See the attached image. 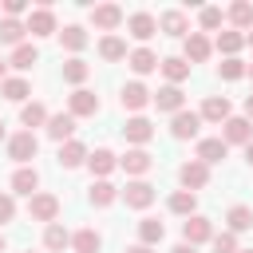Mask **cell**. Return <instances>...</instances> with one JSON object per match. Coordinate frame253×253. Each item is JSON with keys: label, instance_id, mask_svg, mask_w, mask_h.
Wrapping results in <instances>:
<instances>
[{"label": "cell", "instance_id": "cell-1", "mask_svg": "<svg viewBox=\"0 0 253 253\" xmlns=\"http://www.w3.org/2000/svg\"><path fill=\"white\" fill-rule=\"evenodd\" d=\"M182 237H186V245H202V241H210L213 237V225H210V217H202V213H194V217H186L182 221Z\"/></svg>", "mask_w": 253, "mask_h": 253}, {"label": "cell", "instance_id": "cell-2", "mask_svg": "<svg viewBox=\"0 0 253 253\" xmlns=\"http://www.w3.org/2000/svg\"><path fill=\"white\" fill-rule=\"evenodd\" d=\"M36 150H40V142H36V134H32V130H20V134H12V138H8V154H12L16 162H32V158H36Z\"/></svg>", "mask_w": 253, "mask_h": 253}, {"label": "cell", "instance_id": "cell-3", "mask_svg": "<svg viewBox=\"0 0 253 253\" xmlns=\"http://www.w3.org/2000/svg\"><path fill=\"white\" fill-rule=\"evenodd\" d=\"M67 107H71V115H75V119H87V115H95V111H99V95H95V91H87V87H75V91H71V99H67Z\"/></svg>", "mask_w": 253, "mask_h": 253}, {"label": "cell", "instance_id": "cell-4", "mask_svg": "<svg viewBox=\"0 0 253 253\" xmlns=\"http://www.w3.org/2000/svg\"><path fill=\"white\" fill-rule=\"evenodd\" d=\"M28 213L36 217V221H55V213H59V198L55 194H36L32 202H28Z\"/></svg>", "mask_w": 253, "mask_h": 253}, {"label": "cell", "instance_id": "cell-5", "mask_svg": "<svg viewBox=\"0 0 253 253\" xmlns=\"http://www.w3.org/2000/svg\"><path fill=\"white\" fill-rule=\"evenodd\" d=\"M91 24L99 32H115L123 24V8L119 4H99V8H91Z\"/></svg>", "mask_w": 253, "mask_h": 253}, {"label": "cell", "instance_id": "cell-6", "mask_svg": "<svg viewBox=\"0 0 253 253\" xmlns=\"http://www.w3.org/2000/svg\"><path fill=\"white\" fill-rule=\"evenodd\" d=\"M178 178H182V186H186V190H190V194H194V190H202V186H206V182H210V166H206V162H198V158H194V162H186V166H182V170H178Z\"/></svg>", "mask_w": 253, "mask_h": 253}, {"label": "cell", "instance_id": "cell-7", "mask_svg": "<svg viewBox=\"0 0 253 253\" xmlns=\"http://www.w3.org/2000/svg\"><path fill=\"white\" fill-rule=\"evenodd\" d=\"M123 202H126L130 210H146V206L154 202V186H150V182H126Z\"/></svg>", "mask_w": 253, "mask_h": 253}, {"label": "cell", "instance_id": "cell-8", "mask_svg": "<svg viewBox=\"0 0 253 253\" xmlns=\"http://www.w3.org/2000/svg\"><path fill=\"white\" fill-rule=\"evenodd\" d=\"M198 126H202V115H198V111H178L174 123H170V134H174V138H194Z\"/></svg>", "mask_w": 253, "mask_h": 253}, {"label": "cell", "instance_id": "cell-9", "mask_svg": "<svg viewBox=\"0 0 253 253\" xmlns=\"http://www.w3.org/2000/svg\"><path fill=\"white\" fill-rule=\"evenodd\" d=\"M123 138L126 142H150L154 138V126H150V119H142V115H134V119H126V126H123Z\"/></svg>", "mask_w": 253, "mask_h": 253}, {"label": "cell", "instance_id": "cell-10", "mask_svg": "<svg viewBox=\"0 0 253 253\" xmlns=\"http://www.w3.org/2000/svg\"><path fill=\"white\" fill-rule=\"evenodd\" d=\"M126 32H130L134 40H150V36L158 32V20H154L150 12H134V16L126 20Z\"/></svg>", "mask_w": 253, "mask_h": 253}, {"label": "cell", "instance_id": "cell-11", "mask_svg": "<svg viewBox=\"0 0 253 253\" xmlns=\"http://www.w3.org/2000/svg\"><path fill=\"white\" fill-rule=\"evenodd\" d=\"M47 134L55 138V142H71V134H75V115L67 111V115H51L47 119Z\"/></svg>", "mask_w": 253, "mask_h": 253}, {"label": "cell", "instance_id": "cell-12", "mask_svg": "<svg viewBox=\"0 0 253 253\" xmlns=\"http://www.w3.org/2000/svg\"><path fill=\"white\" fill-rule=\"evenodd\" d=\"M119 166H123L126 174H146V170L154 166V158H150V154H146L142 146H134V150H126V154L119 158Z\"/></svg>", "mask_w": 253, "mask_h": 253}, {"label": "cell", "instance_id": "cell-13", "mask_svg": "<svg viewBox=\"0 0 253 253\" xmlns=\"http://www.w3.org/2000/svg\"><path fill=\"white\" fill-rule=\"evenodd\" d=\"M28 32H32V36H51V32H55V16H51L47 4L36 8V12L28 16Z\"/></svg>", "mask_w": 253, "mask_h": 253}, {"label": "cell", "instance_id": "cell-14", "mask_svg": "<svg viewBox=\"0 0 253 253\" xmlns=\"http://www.w3.org/2000/svg\"><path fill=\"white\" fill-rule=\"evenodd\" d=\"M182 103H186V95H182V87H174V83L162 87V91H154V107H158V111H174V115H178Z\"/></svg>", "mask_w": 253, "mask_h": 253}, {"label": "cell", "instance_id": "cell-15", "mask_svg": "<svg viewBox=\"0 0 253 253\" xmlns=\"http://www.w3.org/2000/svg\"><path fill=\"white\" fill-rule=\"evenodd\" d=\"M229 142H253V123L249 119H225V146Z\"/></svg>", "mask_w": 253, "mask_h": 253}, {"label": "cell", "instance_id": "cell-16", "mask_svg": "<svg viewBox=\"0 0 253 253\" xmlns=\"http://www.w3.org/2000/svg\"><path fill=\"white\" fill-rule=\"evenodd\" d=\"M225 138H202L198 142V162H206V166H213V162H221L225 158Z\"/></svg>", "mask_w": 253, "mask_h": 253}, {"label": "cell", "instance_id": "cell-17", "mask_svg": "<svg viewBox=\"0 0 253 253\" xmlns=\"http://www.w3.org/2000/svg\"><path fill=\"white\" fill-rule=\"evenodd\" d=\"M206 55H210V40L202 32H190L186 36V63H206Z\"/></svg>", "mask_w": 253, "mask_h": 253}, {"label": "cell", "instance_id": "cell-18", "mask_svg": "<svg viewBox=\"0 0 253 253\" xmlns=\"http://www.w3.org/2000/svg\"><path fill=\"white\" fill-rule=\"evenodd\" d=\"M150 99H154V95H150L142 83H126V87H123V107H126V111H142Z\"/></svg>", "mask_w": 253, "mask_h": 253}, {"label": "cell", "instance_id": "cell-19", "mask_svg": "<svg viewBox=\"0 0 253 253\" xmlns=\"http://www.w3.org/2000/svg\"><path fill=\"white\" fill-rule=\"evenodd\" d=\"M202 119H210V123H225V119H229V99H225V95H210V99L202 103Z\"/></svg>", "mask_w": 253, "mask_h": 253}, {"label": "cell", "instance_id": "cell-20", "mask_svg": "<svg viewBox=\"0 0 253 253\" xmlns=\"http://www.w3.org/2000/svg\"><path fill=\"white\" fill-rule=\"evenodd\" d=\"M36 186H40V174H36L32 166H20V170L12 174V190H16V194H28V198H36Z\"/></svg>", "mask_w": 253, "mask_h": 253}, {"label": "cell", "instance_id": "cell-21", "mask_svg": "<svg viewBox=\"0 0 253 253\" xmlns=\"http://www.w3.org/2000/svg\"><path fill=\"white\" fill-rule=\"evenodd\" d=\"M126 63H130V67H134L138 75H146V71H154V67L162 63V59H158V55H154L150 47H134V51L126 55Z\"/></svg>", "mask_w": 253, "mask_h": 253}, {"label": "cell", "instance_id": "cell-22", "mask_svg": "<svg viewBox=\"0 0 253 253\" xmlns=\"http://www.w3.org/2000/svg\"><path fill=\"white\" fill-rule=\"evenodd\" d=\"M162 237H166V225H162L158 217H142V221H138V241H142V245H158Z\"/></svg>", "mask_w": 253, "mask_h": 253}, {"label": "cell", "instance_id": "cell-23", "mask_svg": "<svg viewBox=\"0 0 253 253\" xmlns=\"http://www.w3.org/2000/svg\"><path fill=\"white\" fill-rule=\"evenodd\" d=\"M115 162H119V158H115L111 150H103V146H99L95 154H87V166H91V174H99V178H107V174L115 170Z\"/></svg>", "mask_w": 253, "mask_h": 253}, {"label": "cell", "instance_id": "cell-24", "mask_svg": "<svg viewBox=\"0 0 253 253\" xmlns=\"http://www.w3.org/2000/svg\"><path fill=\"white\" fill-rule=\"evenodd\" d=\"M158 28H162L166 36H186L190 24H186V12H162V16H158Z\"/></svg>", "mask_w": 253, "mask_h": 253}, {"label": "cell", "instance_id": "cell-25", "mask_svg": "<svg viewBox=\"0 0 253 253\" xmlns=\"http://www.w3.org/2000/svg\"><path fill=\"white\" fill-rule=\"evenodd\" d=\"M158 67H162V75H166V79H170L174 87H178V83H182V79L190 75V63H186V59H178V55H170V59H162Z\"/></svg>", "mask_w": 253, "mask_h": 253}, {"label": "cell", "instance_id": "cell-26", "mask_svg": "<svg viewBox=\"0 0 253 253\" xmlns=\"http://www.w3.org/2000/svg\"><path fill=\"white\" fill-rule=\"evenodd\" d=\"M83 158H87V146H83V142H75V138H71V142H63V146H59V166H67V170H71V166H79Z\"/></svg>", "mask_w": 253, "mask_h": 253}, {"label": "cell", "instance_id": "cell-27", "mask_svg": "<svg viewBox=\"0 0 253 253\" xmlns=\"http://www.w3.org/2000/svg\"><path fill=\"white\" fill-rule=\"evenodd\" d=\"M24 32H28V24H20V20H12V16L0 20V43H16V47H20Z\"/></svg>", "mask_w": 253, "mask_h": 253}, {"label": "cell", "instance_id": "cell-28", "mask_svg": "<svg viewBox=\"0 0 253 253\" xmlns=\"http://www.w3.org/2000/svg\"><path fill=\"white\" fill-rule=\"evenodd\" d=\"M59 40H63L67 51H83V47H87V32H83L79 24H67V28L59 32Z\"/></svg>", "mask_w": 253, "mask_h": 253}, {"label": "cell", "instance_id": "cell-29", "mask_svg": "<svg viewBox=\"0 0 253 253\" xmlns=\"http://www.w3.org/2000/svg\"><path fill=\"white\" fill-rule=\"evenodd\" d=\"M241 43H245L241 32H221V36H217V51H225V59H237Z\"/></svg>", "mask_w": 253, "mask_h": 253}, {"label": "cell", "instance_id": "cell-30", "mask_svg": "<svg viewBox=\"0 0 253 253\" xmlns=\"http://www.w3.org/2000/svg\"><path fill=\"white\" fill-rule=\"evenodd\" d=\"M99 55L115 63V59H123V55H126V43H123L119 36H103V40H99Z\"/></svg>", "mask_w": 253, "mask_h": 253}, {"label": "cell", "instance_id": "cell-31", "mask_svg": "<svg viewBox=\"0 0 253 253\" xmlns=\"http://www.w3.org/2000/svg\"><path fill=\"white\" fill-rule=\"evenodd\" d=\"M115 198H119V190H115L107 178H99V182L91 186V206H111Z\"/></svg>", "mask_w": 253, "mask_h": 253}, {"label": "cell", "instance_id": "cell-32", "mask_svg": "<svg viewBox=\"0 0 253 253\" xmlns=\"http://www.w3.org/2000/svg\"><path fill=\"white\" fill-rule=\"evenodd\" d=\"M253 225V210L249 206H233L229 210V233H245Z\"/></svg>", "mask_w": 253, "mask_h": 253}, {"label": "cell", "instance_id": "cell-33", "mask_svg": "<svg viewBox=\"0 0 253 253\" xmlns=\"http://www.w3.org/2000/svg\"><path fill=\"white\" fill-rule=\"evenodd\" d=\"M43 245H47V249H63V245H71V233H67L59 221H51V225L43 229Z\"/></svg>", "mask_w": 253, "mask_h": 253}, {"label": "cell", "instance_id": "cell-34", "mask_svg": "<svg viewBox=\"0 0 253 253\" xmlns=\"http://www.w3.org/2000/svg\"><path fill=\"white\" fill-rule=\"evenodd\" d=\"M32 63H40V51H36L32 43H20V47L12 51V67H20V71H28Z\"/></svg>", "mask_w": 253, "mask_h": 253}, {"label": "cell", "instance_id": "cell-35", "mask_svg": "<svg viewBox=\"0 0 253 253\" xmlns=\"http://www.w3.org/2000/svg\"><path fill=\"white\" fill-rule=\"evenodd\" d=\"M87 75H91V67H87V63H83V59H79V55H75V59H67V63H63V79H67V83H75V87H79V83H83V79H87Z\"/></svg>", "mask_w": 253, "mask_h": 253}, {"label": "cell", "instance_id": "cell-36", "mask_svg": "<svg viewBox=\"0 0 253 253\" xmlns=\"http://www.w3.org/2000/svg\"><path fill=\"white\" fill-rule=\"evenodd\" d=\"M0 91H4V99H12V103H24V99L32 95V87H28L24 79H4Z\"/></svg>", "mask_w": 253, "mask_h": 253}, {"label": "cell", "instance_id": "cell-37", "mask_svg": "<svg viewBox=\"0 0 253 253\" xmlns=\"http://www.w3.org/2000/svg\"><path fill=\"white\" fill-rule=\"evenodd\" d=\"M229 20H233L237 28H249V32H253V4H245V0L229 4Z\"/></svg>", "mask_w": 253, "mask_h": 253}, {"label": "cell", "instance_id": "cell-38", "mask_svg": "<svg viewBox=\"0 0 253 253\" xmlns=\"http://www.w3.org/2000/svg\"><path fill=\"white\" fill-rule=\"evenodd\" d=\"M20 123H24V126H40V123H47V111H43V103H24V111H20Z\"/></svg>", "mask_w": 253, "mask_h": 253}, {"label": "cell", "instance_id": "cell-39", "mask_svg": "<svg viewBox=\"0 0 253 253\" xmlns=\"http://www.w3.org/2000/svg\"><path fill=\"white\" fill-rule=\"evenodd\" d=\"M71 245H75V253H95V249H99V233H95V229H79V233L71 237Z\"/></svg>", "mask_w": 253, "mask_h": 253}, {"label": "cell", "instance_id": "cell-40", "mask_svg": "<svg viewBox=\"0 0 253 253\" xmlns=\"http://www.w3.org/2000/svg\"><path fill=\"white\" fill-rule=\"evenodd\" d=\"M194 206H198V198H194L190 190H178V194L170 198V210H174V213H190V217H194Z\"/></svg>", "mask_w": 253, "mask_h": 253}, {"label": "cell", "instance_id": "cell-41", "mask_svg": "<svg viewBox=\"0 0 253 253\" xmlns=\"http://www.w3.org/2000/svg\"><path fill=\"white\" fill-rule=\"evenodd\" d=\"M217 71H221V79H241V75H245V71H249V67H245V63H241V59H225V63H221V67H217Z\"/></svg>", "mask_w": 253, "mask_h": 253}, {"label": "cell", "instance_id": "cell-42", "mask_svg": "<svg viewBox=\"0 0 253 253\" xmlns=\"http://www.w3.org/2000/svg\"><path fill=\"white\" fill-rule=\"evenodd\" d=\"M213 253H237V237L233 233H217L213 237Z\"/></svg>", "mask_w": 253, "mask_h": 253}, {"label": "cell", "instance_id": "cell-43", "mask_svg": "<svg viewBox=\"0 0 253 253\" xmlns=\"http://www.w3.org/2000/svg\"><path fill=\"white\" fill-rule=\"evenodd\" d=\"M202 28H206V32L221 28V8H202Z\"/></svg>", "mask_w": 253, "mask_h": 253}, {"label": "cell", "instance_id": "cell-44", "mask_svg": "<svg viewBox=\"0 0 253 253\" xmlns=\"http://www.w3.org/2000/svg\"><path fill=\"white\" fill-rule=\"evenodd\" d=\"M12 217H16V202H12V194H0V225Z\"/></svg>", "mask_w": 253, "mask_h": 253}, {"label": "cell", "instance_id": "cell-45", "mask_svg": "<svg viewBox=\"0 0 253 253\" xmlns=\"http://www.w3.org/2000/svg\"><path fill=\"white\" fill-rule=\"evenodd\" d=\"M24 8H28V0H4V12H8L12 20H16V16L24 12Z\"/></svg>", "mask_w": 253, "mask_h": 253}, {"label": "cell", "instance_id": "cell-46", "mask_svg": "<svg viewBox=\"0 0 253 253\" xmlns=\"http://www.w3.org/2000/svg\"><path fill=\"white\" fill-rule=\"evenodd\" d=\"M170 253H198V249H194V245H186V241H182V245H174V249H170Z\"/></svg>", "mask_w": 253, "mask_h": 253}, {"label": "cell", "instance_id": "cell-47", "mask_svg": "<svg viewBox=\"0 0 253 253\" xmlns=\"http://www.w3.org/2000/svg\"><path fill=\"white\" fill-rule=\"evenodd\" d=\"M123 253H150V245H142V241H138V245H130V249H123Z\"/></svg>", "mask_w": 253, "mask_h": 253}, {"label": "cell", "instance_id": "cell-48", "mask_svg": "<svg viewBox=\"0 0 253 253\" xmlns=\"http://www.w3.org/2000/svg\"><path fill=\"white\" fill-rule=\"evenodd\" d=\"M245 115L253 119V95H245Z\"/></svg>", "mask_w": 253, "mask_h": 253}, {"label": "cell", "instance_id": "cell-49", "mask_svg": "<svg viewBox=\"0 0 253 253\" xmlns=\"http://www.w3.org/2000/svg\"><path fill=\"white\" fill-rule=\"evenodd\" d=\"M245 158H249V166H253V142H249V146H245Z\"/></svg>", "mask_w": 253, "mask_h": 253}, {"label": "cell", "instance_id": "cell-50", "mask_svg": "<svg viewBox=\"0 0 253 253\" xmlns=\"http://www.w3.org/2000/svg\"><path fill=\"white\" fill-rule=\"evenodd\" d=\"M0 83H4V63H0Z\"/></svg>", "mask_w": 253, "mask_h": 253}, {"label": "cell", "instance_id": "cell-51", "mask_svg": "<svg viewBox=\"0 0 253 253\" xmlns=\"http://www.w3.org/2000/svg\"><path fill=\"white\" fill-rule=\"evenodd\" d=\"M0 138H4V119H0Z\"/></svg>", "mask_w": 253, "mask_h": 253}, {"label": "cell", "instance_id": "cell-52", "mask_svg": "<svg viewBox=\"0 0 253 253\" xmlns=\"http://www.w3.org/2000/svg\"><path fill=\"white\" fill-rule=\"evenodd\" d=\"M0 253H4V233H0Z\"/></svg>", "mask_w": 253, "mask_h": 253}, {"label": "cell", "instance_id": "cell-53", "mask_svg": "<svg viewBox=\"0 0 253 253\" xmlns=\"http://www.w3.org/2000/svg\"><path fill=\"white\" fill-rule=\"evenodd\" d=\"M245 40H249V43H253V32H249V36H245Z\"/></svg>", "mask_w": 253, "mask_h": 253}, {"label": "cell", "instance_id": "cell-54", "mask_svg": "<svg viewBox=\"0 0 253 253\" xmlns=\"http://www.w3.org/2000/svg\"><path fill=\"white\" fill-rule=\"evenodd\" d=\"M249 75H253V63H249Z\"/></svg>", "mask_w": 253, "mask_h": 253}, {"label": "cell", "instance_id": "cell-55", "mask_svg": "<svg viewBox=\"0 0 253 253\" xmlns=\"http://www.w3.org/2000/svg\"><path fill=\"white\" fill-rule=\"evenodd\" d=\"M245 253H253V249H245Z\"/></svg>", "mask_w": 253, "mask_h": 253}, {"label": "cell", "instance_id": "cell-56", "mask_svg": "<svg viewBox=\"0 0 253 253\" xmlns=\"http://www.w3.org/2000/svg\"><path fill=\"white\" fill-rule=\"evenodd\" d=\"M28 253H32V249H28Z\"/></svg>", "mask_w": 253, "mask_h": 253}]
</instances>
